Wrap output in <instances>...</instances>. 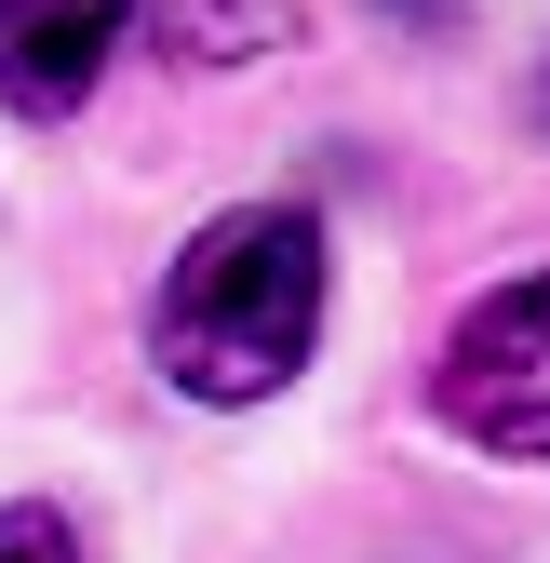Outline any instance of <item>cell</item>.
Wrapping results in <instances>:
<instances>
[{
	"label": "cell",
	"instance_id": "1",
	"mask_svg": "<svg viewBox=\"0 0 550 563\" xmlns=\"http://www.w3.org/2000/svg\"><path fill=\"white\" fill-rule=\"evenodd\" d=\"M148 349L188 402H268L322 349V216L309 201H229L162 268Z\"/></svg>",
	"mask_w": 550,
	"mask_h": 563
},
{
	"label": "cell",
	"instance_id": "2",
	"mask_svg": "<svg viewBox=\"0 0 550 563\" xmlns=\"http://www.w3.org/2000/svg\"><path fill=\"white\" fill-rule=\"evenodd\" d=\"M430 416L457 443H484V456H537L550 470V268H524V282L457 309L443 363H430Z\"/></svg>",
	"mask_w": 550,
	"mask_h": 563
},
{
	"label": "cell",
	"instance_id": "3",
	"mask_svg": "<svg viewBox=\"0 0 550 563\" xmlns=\"http://www.w3.org/2000/svg\"><path fill=\"white\" fill-rule=\"evenodd\" d=\"M121 14H134V0H0V108L67 121V108L95 95Z\"/></svg>",
	"mask_w": 550,
	"mask_h": 563
},
{
	"label": "cell",
	"instance_id": "4",
	"mask_svg": "<svg viewBox=\"0 0 550 563\" xmlns=\"http://www.w3.org/2000/svg\"><path fill=\"white\" fill-rule=\"evenodd\" d=\"M162 41L188 67H229V54H268V41H296V0H148Z\"/></svg>",
	"mask_w": 550,
	"mask_h": 563
},
{
	"label": "cell",
	"instance_id": "5",
	"mask_svg": "<svg viewBox=\"0 0 550 563\" xmlns=\"http://www.w3.org/2000/svg\"><path fill=\"white\" fill-rule=\"evenodd\" d=\"M0 563H81V537H67V510H0Z\"/></svg>",
	"mask_w": 550,
	"mask_h": 563
},
{
	"label": "cell",
	"instance_id": "6",
	"mask_svg": "<svg viewBox=\"0 0 550 563\" xmlns=\"http://www.w3.org/2000/svg\"><path fill=\"white\" fill-rule=\"evenodd\" d=\"M537 134H550V67H537Z\"/></svg>",
	"mask_w": 550,
	"mask_h": 563
}]
</instances>
